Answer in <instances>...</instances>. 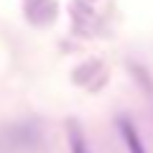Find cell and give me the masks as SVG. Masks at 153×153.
<instances>
[{"label": "cell", "mask_w": 153, "mask_h": 153, "mask_svg": "<svg viewBox=\"0 0 153 153\" xmlns=\"http://www.w3.org/2000/svg\"><path fill=\"white\" fill-rule=\"evenodd\" d=\"M38 138H41V133L33 123H18V125H10L0 133V140L5 143V151H21V153L33 151L38 146Z\"/></svg>", "instance_id": "1"}, {"label": "cell", "mask_w": 153, "mask_h": 153, "mask_svg": "<svg viewBox=\"0 0 153 153\" xmlns=\"http://www.w3.org/2000/svg\"><path fill=\"white\" fill-rule=\"evenodd\" d=\"M59 13V3L56 0H31L26 5V18L33 26H49Z\"/></svg>", "instance_id": "2"}, {"label": "cell", "mask_w": 153, "mask_h": 153, "mask_svg": "<svg viewBox=\"0 0 153 153\" xmlns=\"http://www.w3.org/2000/svg\"><path fill=\"white\" fill-rule=\"evenodd\" d=\"M117 130H120V138L125 140V146H128L130 153H146V146H143V140H140V133H138L135 123H133L130 117L120 115V117H117Z\"/></svg>", "instance_id": "3"}, {"label": "cell", "mask_w": 153, "mask_h": 153, "mask_svg": "<svg viewBox=\"0 0 153 153\" xmlns=\"http://www.w3.org/2000/svg\"><path fill=\"white\" fill-rule=\"evenodd\" d=\"M66 130H69V153H89V146L84 140V133H82V125L79 123L69 120Z\"/></svg>", "instance_id": "4"}]
</instances>
